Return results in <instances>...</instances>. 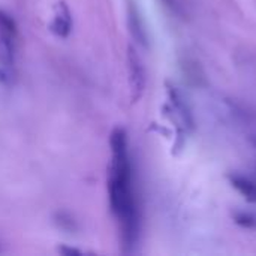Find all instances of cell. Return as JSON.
<instances>
[{
	"mask_svg": "<svg viewBox=\"0 0 256 256\" xmlns=\"http://www.w3.org/2000/svg\"><path fill=\"white\" fill-rule=\"evenodd\" d=\"M111 168L108 180L110 206L116 216L124 250H132L141 234V212L134 184V166L129 154L128 135L117 128L111 134Z\"/></svg>",
	"mask_w": 256,
	"mask_h": 256,
	"instance_id": "obj_1",
	"label": "cell"
},
{
	"mask_svg": "<svg viewBox=\"0 0 256 256\" xmlns=\"http://www.w3.org/2000/svg\"><path fill=\"white\" fill-rule=\"evenodd\" d=\"M128 68H129V84H130V90H132V99L138 100L141 99L144 90H146V68L144 63L141 60V57L138 56V52L135 51V48L129 46L128 51Z\"/></svg>",
	"mask_w": 256,
	"mask_h": 256,
	"instance_id": "obj_2",
	"label": "cell"
},
{
	"mask_svg": "<svg viewBox=\"0 0 256 256\" xmlns=\"http://www.w3.org/2000/svg\"><path fill=\"white\" fill-rule=\"evenodd\" d=\"M126 9H128V26H129V32H130L132 38L141 46L147 48L148 46V32H147L144 18H142L135 0H128Z\"/></svg>",
	"mask_w": 256,
	"mask_h": 256,
	"instance_id": "obj_3",
	"label": "cell"
},
{
	"mask_svg": "<svg viewBox=\"0 0 256 256\" xmlns=\"http://www.w3.org/2000/svg\"><path fill=\"white\" fill-rule=\"evenodd\" d=\"M168 96H170V102L172 110L176 111V114L178 116L180 122L183 123L184 128L192 129L195 126V120H194V114L188 105V102L183 99L182 93L176 88V87H168Z\"/></svg>",
	"mask_w": 256,
	"mask_h": 256,
	"instance_id": "obj_4",
	"label": "cell"
},
{
	"mask_svg": "<svg viewBox=\"0 0 256 256\" xmlns=\"http://www.w3.org/2000/svg\"><path fill=\"white\" fill-rule=\"evenodd\" d=\"M50 27H51V32L56 33L60 38H68L69 36V33L72 30V16H70L69 8L63 2L57 3L56 15H54V20H52Z\"/></svg>",
	"mask_w": 256,
	"mask_h": 256,
	"instance_id": "obj_5",
	"label": "cell"
},
{
	"mask_svg": "<svg viewBox=\"0 0 256 256\" xmlns=\"http://www.w3.org/2000/svg\"><path fill=\"white\" fill-rule=\"evenodd\" d=\"M230 183L246 201L256 204V180L243 174H231Z\"/></svg>",
	"mask_w": 256,
	"mask_h": 256,
	"instance_id": "obj_6",
	"label": "cell"
},
{
	"mask_svg": "<svg viewBox=\"0 0 256 256\" xmlns=\"http://www.w3.org/2000/svg\"><path fill=\"white\" fill-rule=\"evenodd\" d=\"M0 36L12 38V39H15L16 36V24L14 18L3 10H0Z\"/></svg>",
	"mask_w": 256,
	"mask_h": 256,
	"instance_id": "obj_7",
	"label": "cell"
},
{
	"mask_svg": "<svg viewBox=\"0 0 256 256\" xmlns=\"http://www.w3.org/2000/svg\"><path fill=\"white\" fill-rule=\"evenodd\" d=\"M234 219H236V222H237L240 226H243V228H248V230L256 228V218L254 214H250V213H244V212L237 213Z\"/></svg>",
	"mask_w": 256,
	"mask_h": 256,
	"instance_id": "obj_8",
	"label": "cell"
},
{
	"mask_svg": "<svg viewBox=\"0 0 256 256\" xmlns=\"http://www.w3.org/2000/svg\"><path fill=\"white\" fill-rule=\"evenodd\" d=\"M171 14L174 15H183V8L178 3V0H159Z\"/></svg>",
	"mask_w": 256,
	"mask_h": 256,
	"instance_id": "obj_9",
	"label": "cell"
},
{
	"mask_svg": "<svg viewBox=\"0 0 256 256\" xmlns=\"http://www.w3.org/2000/svg\"><path fill=\"white\" fill-rule=\"evenodd\" d=\"M60 252L62 254H64V255H81V252L80 250H75V249H60Z\"/></svg>",
	"mask_w": 256,
	"mask_h": 256,
	"instance_id": "obj_10",
	"label": "cell"
}]
</instances>
